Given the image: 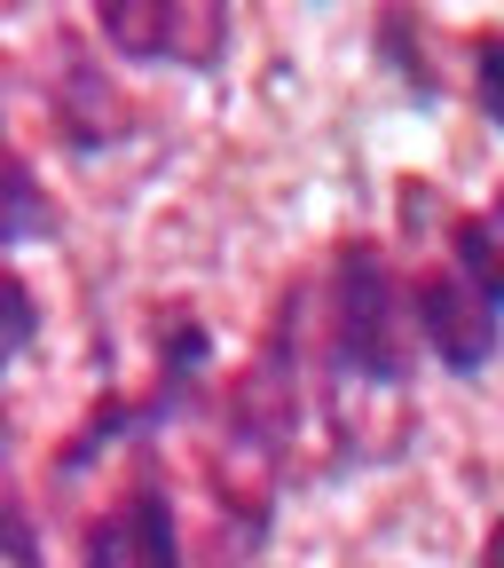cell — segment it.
<instances>
[{
    "instance_id": "6da1fadb",
    "label": "cell",
    "mask_w": 504,
    "mask_h": 568,
    "mask_svg": "<svg viewBox=\"0 0 504 568\" xmlns=\"http://www.w3.org/2000/svg\"><path fill=\"white\" fill-rule=\"evenodd\" d=\"M418 339V284L371 237H347L323 268V364L363 387H410Z\"/></svg>"
},
{
    "instance_id": "52a82bcc",
    "label": "cell",
    "mask_w": 504,
    "mask_h": 568,
    "mask_svg": "<svg viewBox=\"0 0 504 568\" xmlns=\"http://www.w3.org/2000/svg\"><path fill=\"white\" fill-rule=\"evenodd\" d=\"M473 103L504 126V32H473Z\"/></svg>"
},
{
    "instance_id": "8992f818",
    "label": "cell",
    "mask_w": 504,
    "mask_h": 568,
    "mask_svg": "<svg viewBox=\"0 0 504 568\" xmlns=\"http://www.w3.org/2000/svg\"><path fill=\"white\" fill-rule=\"evenodd\" d=\"M0 182H9V213H0V245H9V261H17V245H32V237H48L55 230V213L40 205V182H32V166L9 151V166H0Z\"/></svg>"
},
{
    "instance_id": "7a4b0ae2",
    "label": "cell",
    "mask_w": 504,
    "mask_h": 568,
    "mask_svg": "<svg viewBox=\"0 0 504 568\" xmlns=\"http://www.w3.org/2000/svg\"><path fill=\"white\" fill-rule=\"evenodd\" d=\"M95 32L126 63H174V71H213L229 48V9L213 0H103Z\"/></svg>"
},
{
    "instance_id": "ba28073f",
    "label": "cell",
    "mask_w": 504,
    "mask_h": 568,
    "mask_svg": "<svg viewBox=\"0 0 504 568\" xmlns=\"http://www.w3.org/2000/svg\"><path fill=\"white\" fill-rule=\"evenodd\" d=\"M0 308H9V339H0V355H9V364H17V355L32 347V284L9 268V276H0Z\"/></svg>"
},
{
    "instance_id": "5b68a950",
    "label": "cell",
    "mask_w": 504,
    "mask_h": 568,
    "mask_svg": "<svg viewBox=\"0 0 504 568\" xmlns=\"http://www.w3.org/2000/svg\"><path fill=\"white\" fill-rule=\"evenodd\" d=\"M450 261H457V276L473 284L481 301H496V308H504V182H496V197H488V205L457 213V230H450Z\"/></svg>"
},
{
    "instance_id": "30bf717a",
    "label": "cell",
    "mask_w": 504,
    "mask_h": 568,
    "mask_svg": "<svg viewBox=\"0 0 504 568\" xmlns=\"http://www.w3.org/2000/svg\"><path fill=\"white\" fill-rule=\"evenodd\" d=\"M481 568H504V521L488 529V552H481Z\"/></svg>"
},
{
    "instance_id": "277c9868",
    "label": "cell",
    "mask_w": 504,
    "mask_h": 568,
    "mask_svg": "<svg viewBox=\"0 0 504 568\" xmlns=\"http://www.w3.org/2000/svg\"><path fill=\"white\" fill-rule=\"evenodd\" d=\"M418 332L457 379H473V372L496 364V347H504V308L481 301L457 268H425L418 276Z\"/></svg>"
},
{
    "instance_id": "9c48e42d",
    "label": "cell",
    "mask_w": 504,
    "mask_h": 568,
    "mask_svg": "<svg viewBox=\"0 0 504 568\" xmlns=\"http://www.w3.org/2000/svg\"><path fill=\"white\" fill-rule=\"evenodd\" d=\"M9 568H40V537H32V514L9 497Z\"/></svg>"
},
{
    "instance_id": "3957f363",
    "label": "cell",
    "mask_w": 504,
    "mask_h": 568,
    "mask_svg": "<svg viewBox=\"0 0 504 568\" xmlns=\"http://www.w3.org/2000/svg\"><path fill=\"white\" fill-rule=\"evenodd\" d=\"M80 552H88V568H182V529H174L166 481L142 466L111 506L88 521Z\"/></svg>"
}]
</instances>
